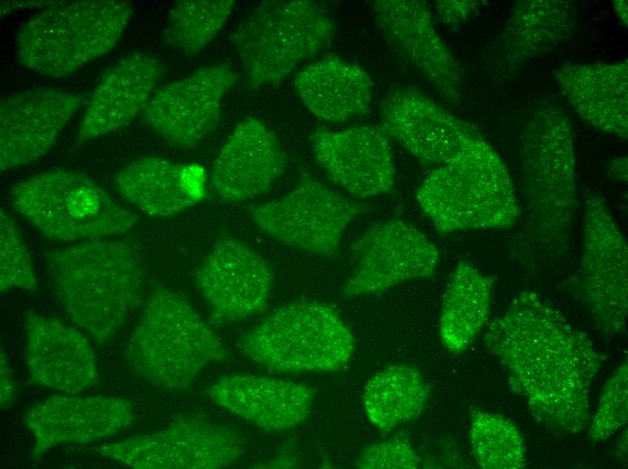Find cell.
I'll use <instances>...</instances> for the list:
<instances>
[{
    "mask_svg": "<svg viewBox=\"0 0 628 469\" xmlns=\"http://www.w3.org/2000/svg\"><path fill=\"white\" fill-rule=\"evenodd\" d=\"M484 342L538 422L564 434L587 428L602 356L559 310L534 291H521L489 325Z\"/></svg>",
    "mask_w": 628,
    "mask_h": 469,
    "instance_id": "cell-1",
    "label": "cell"
},
{
    "mask_svg": "<svg viewBox=\"0 0 628 469\" xmlns=\"http://www.w3.org/2000/svg\"><path fill=\"white\" fill-rule=\"evenodd\" d=\"M519 161L523 243L559 255L568 249L578 189L573 123L555 96L541 94L529 106Z\"/></svg>",
    "mask_w": 628,
    "mask_h": 469,
    "instance_id": "cell-2",
    "label": "cell"
},
{
    "mask_svg": "<svg viewBox=\"0 0 628 469\" xmlns=\"http://www.w3.org/2000/svg\"><path fill=\"white\" fill-rule=\"evenodd\" d=\"M55 298L72 323L97 343L110 342L143 303L144 270L126 240H91L45 256Z\"/></svg>",
    "mask_w": 628,
    "mask_h": 469,
    "instance_id": "cell-3",
    "label": "cell"
},
{
    "mask_svg": "<svg viewBox=\"0 0 628 469\" xmlns=\"http://www.w3.org/2000/svg\"><path fill=\"white\" fill-rule=\"evenodd\" d=\"M416 200L440 234L508 228L522 212L506 164L483 135L432 170Z\"/></svg>",
    "mask_w": 628,
    "mask_h": 469,
    "instance_id": "cell-4",
    "label": "cell"
},
{
    "mask_svg": "<svg viewBox=\"0 0 628 469\" xmlns=\"http://www.w3.org/2000/svg\"><path fill=\"white\" fill-rule=\"evenodd\" d=\"M226 356L220 338L188 300L163 287L147 299L125 350L137 376L173 391L188 389L204 368Z\"/></svg>",
    "mask_w": 628,
    "mask_h": 469,
    "instance_id": "cell-5",
    "label": "cell"
},
{
    "mask_svg": "<svg viewBox=\"0 0 628 469\" xmlns=\"http://www.w3.org/2000/svg\"><path fill=\"white\" fill-rule=\"evenodd\" d=\"M132 15V5L125 1H55L19 29L17 59L42 76H69L109 52Z\"/></svg>",
    "mask_w": 628,
    "mask_h": 469,
    "instance_id": "cell-6",
    "label": "cell"
},
{
    "mask_svg": "<svg viewBox=\"0 0 628 469\" xmlns=\"http://www.w3.org/2000/svg\"><path fill=\"white\" fill-rule=\"evenodd\" d=\"M335 23L328 10L307 0L258 4L230 34L249 87L281 82L331 41Z\"/></svg>",
    "mask_w": 628,
    "mask_h": 469,
    "instance_id": "cell-7",
    "label": "cell"
},
{
    "mask_svg": "<svg viewBox=\"0 0 628 469\" xmlns=\"http://www.w3.org/2000/svg\"><path fill=\"white\" fill-rule=\"evenodd\" d=\"M239 347L274 372H333L351 359L355 337L331 306L299 300L275 309L245 333Z\"/></svg>",
    "mask_w": 628,
    "mask_h": 469,
    "instance_id": "cell-8",
    "label": "cell"
},
{
    "mask_svg": "<svg viewBox=\"0 0 628 469\" xmlns=\"http://www.w3.org/2000/svg\"><path fill=\"white\" fill-rule=\"evenodd\" d=\"M14 208L45 237L91 241L130 230L138 216L82 173L51 170L16 183Z\"/></svg>",
    "mask_w": 628,
    "mask_h": 469,
    "instance_id": "cell-9",
    "label": "cell"
},
{
    "mask_svg": "<svg viewBox=\"0 0 628 469\" xmlns=\"http://www.w3.org/2000/svg\"><path fill=\"white\" fill-rule=\"evenodd\" d=\"M584 207L581 260L565 288L584 306L598 331L622 335L628 311L627 243L599 191H586Z\"/></svg>",
    "mask_w": 628,
    "mask_h": 469,
    "instance_id": "cell-10",
    "label": "cell"
},
{
    "mask_svg": "<svg viewBox=\"0 0 628 469\" xmlns=\"http://www.w3.org/2000/svg\"><path fill=\"white\" fill-rule=\"evenodd\" d=\"M97 451L135 469H218L240 460L245 444L228 426L186 415L163 429L104 445Z\"/></svg>",
    "mask_w": 628,
    "mask_h": 469,
    "instance_id": "cell-11",
    "label": "cell"
},
{
    "mask_svg": "<svg viewBox=\"0 0 628 469\" xmlns=\"http://www.w3.org/2000/svg\"><path fill=\"white\" fill-rule=\"evenodd\" d=\"M362 211L361 203L302 171L294 189L279 199L253 207L251 216L263 233L281 243L333 257L346 228Z\"/></svg>",
    "mask_w": 628,
    "mask_h": 469,
    "instance_id": "cell-12",
    "label": "cell"
},
{
    "mask_svg": "<svg viewBox=\"0 0 628 469\" xmlns=\"http://www.w3.org/2000/svg\"><path fill=\"white\" fill-rule=\"evenodd\" d=\"M237 80L228 64L199 68L158 88L143 112V122L170 144L193 147L219 125L222 100Z\"/></svg>",
    "mask_w": 628,
    "mask_h": 469,
    "instance_id": "cell-13",
    "label": "cell"
},
{
    "mask_svg": "<svg viewBox=\"0 0 628 469\" xmlns=\"http://www.w3.org/2000/svg\"><path fill=\"white\" fill-rule=\"evenodd\" d=\"M577 17L575 6L565 0L515 3L499 33L483 51V65L491 81L510 84L529 62L571 40Z\"/></svg>",
    "mask_w": 628,
    "mask_h": 469,
    "instance_id": "cell-14",
    "label": "cell"
},
{
    "mask_svg": "<svg viewBox=\"0 0 628 469\" xmlns=\"http://www.w3.org/2000/svg\"><path fill=\"white\" fill-rule=\"evenodd\" d=\"M356 265L344 285L346 297L384 291L402 282L429 278L439 253L420 231L402 220L373 225L352 244Z\"/></svg>",
    "mask_w": 628,
    "mask_h": 469,
    "instance_id": "cell-15",
    "label": "cell"
},
{
    "mask_svg": "<svg viewBox=\"0 0 628 469\" xmlns=\"http://www.w3.org/2000/svg\"><path fill=\"white\" fill-rule=\"evenodd\" d=\"M195 285L216 324L246 319L267 307L273 284L272 265L247 244L217 241L197 269Z\"/></svg>",
    "mask_w": 628,
    "mask_h": 469,
    "instance_id": "cell-16",
    "label": "cell"
},
{
    "mask_svg": "<svg viewBox=\"0 0 628 469\" xmlns=\"http://www.w3.org/2000/svg\"><path fill=\"white\" fill-rule=\"evenodd\" d=\"M374 18L389 44L448 102L463 93L460 63L438 33L430 9L421 0L373 3Z\"/></svg>",
    "mask_w": 628,
    "mask_h": 469,
    "instance_id": "cell-17",
    "label": "cell"
},
{
    "mask_svg": "<svg viewBox=\"0 0 628 469\" xmlns=\"http://www.w3.org/2000/svg\"><path fill=\"white\" fill-rule=\"evenodd\" d=\"M381 122L391 139L427 166L443 165L466 141L482 135L473 124L411 87L393 88L385 96Z\"/></svg>",
    "mask_w": 628,
    "mask_h": 469,
    "instance_id": "cell-18",
    "label": "cell"
},
{
    "mask_svg": "<svg viewBox=\"0 0 628 469\" xmlns=\"http://www.w3.org/2000/svg\"><path fill=\"white\" fill-rule=\"evenodd\" d=\"M310 144L317 163L350 195L366 198L392 189L391 138L381 126L318 128L310 135Z\"/></svg>",
    "mask_w": 628,
    "mask_h": 469,
    "instance_id": "cell-19",
    "label": "cell"
},
{
    "mask_svg": "<svg viewBox=\"0 0 628 469\" xmlns=\"http://www.w3.org/2000/svg\"><path fill=\"white\" fill-rule=\"evenodd\" d=\"M132 403L124 398L53 395L29 408L23 422L32 437L31 455L44 454L64 444H82L112 437L134 421Z\"/></svg>",
    "mask_w": 628,
    "mask_h": 469,
    "instance_id": "cell-20",
    "label": "cell"
},
{
    "mask_svg": "<svg viewBox=\"0 0 628 469\" xmlns=\"http://www.w3.org/2000/svg\"><path fill=\"white\" fill-rule=\"evenodd\" d=\"M83 97L54 87L11 94L0 103V168L27 165L43 156L79 108Z\"/></svg>",
    "mask_w": 628,
    "mask_h": 469,
    "instance_id": "cell-21",
    "label": "cell"
},
{
    "mask_svg": "<svg viewBox=\"0 0 628 469\" xmlns=\"http://www.w3.org/2000/svg\"><path fill=\"white\" fill-rule=\"evenodd\" d=\"M23 320L30 384L75 394L97 383L96 354L79 330L31 309Z\"/></svg>",
    "mask_w": 628,
    "mask_h": 469,
    "instance_id": "cell-22",
    "label": "cell"
},
{
    "mask_svg": "<svg viewBox=\"0 0 628 469\" xmlns=\"http://www.w3.org/2000/svg\"><path fill=\"white\" fill-rule=\"evenodd\" d=\"M286 166L287 157L276 135L250 117L236 127L217 153L211 186L226 202L252 199L269 190Z\"/></svg>",
    "mask_w": 628,
    "mask_h": 469,
    "instance_id": "cell-23",
    "label": "cell"
},
{
    "mask_svg": "<svg viewBox=\"0 0 628 469\" xmlns=\"http://www.w3.org/2000/svg\"><path fill=\"white\" fill-rule=\"evenodd\" d=\"M164 64L152 54L134 51L114 63L92 93L78 128L86 142L117 131L143 112L164 75Z\"/></svg>",
    "mask_w": 628,
    "mask_h": 469,
    "instance_id": "cell-24",
    "label": "cell"
},
{
    "mask_svg": "<svg viewBox=\"0 0 628 469\" xmlns=\"http://www.w3.org/2000/svg\"><path fill=\"white\" fill-rule=\"evenodd\" d=\"M206 393L220 408L270 432L303 423L314 400V390L309 386L249 373L223 376Z\"/></svg>",
    "mask_w": 628,
    "mask_h": 469,
    "instance_id": "cell-25",
    "label": "cell"
},
{
    "mask_svg": "<svg viewBox=\"0 0 628 469\" xmlns=\"http://www.w3.org/2000/svg\"><path fill=\"white\" fill-rule=\"evenodd\" d=\"M554 78L566 102L588 126L627 139L628 62L565 63Z\"/></svg>",
    "mask_w": 628,
    "mask_h": 469,
    "instance_id": "cell-26",
    "label": "cell"
},
{
    "mask_svg": "<svg viewBox=\"0 0 628 469\" xmlns=\"http://www.w3.org/2000/svg\"><path fill=\"white\" fill-rule=\"evenodd\" d=\"M115 183L128 202L153 216L178 214L205 197L201 168L155 156L131 161L118 171Z\"/></svg>",
    "mask_w": 628,
    "mask_h": 469,
    "instance_id": "cell-27",
    "label": "cell"
},
{
    "mask_svg": "<svg viewBox=\"0 0 628 469\" xmlns=\"http://www.w3.org/2000/svg\"><path fill=\"white\" fill-rule=\"evenodd\" d=\"M293 85L308 110L326 122H346L370 110L373 82L369 74L337 55L305 67L296 74Z\"/></svg>",
    "mask_w": 628,
    "mask_h": 469,
    "instance_id": "cell-28",
    "label": "cell"
},
{
    "mask_svg": "<svg viewBox=\"0 0 628 469\" xmlns=\"http://www.w3.org/2000/svg\"><path fill=\"white\" fill-rule=\"evenodd\" d=\"M494 278L472 264L458 262L442 297L439 336L452 354L463 353L485 326Z\"/></svg>",
    "mask_w": 628,
    "mask_h": 469,
    "instance_id": "cell-29",
    "label": "cell"
},
{
    "mask_svg": "<svg viewBox=\"0 0 628 469\" xmlns=\"http://www.w3.org/2000/svg\"><path fill=\"white\" fill-rule=\"evenodd\" d=\"M429 398V387L419 370L392 365L375 373L365 384L363 404L370 422L381 432L420 416Z\"/></svg>",
    "mask_w": 628,
    "mask_h": 469,
    "instance_id": "cell-30",
    "label": "cell"
},
{
    "mask_svg": "<svg viewBox=\"0 0 628 469\" xmlns=\"http://www.w3.org/2000/svg\"><path fill=\"white\" fill-rule=\"evenodd\" d=\"M234 0H183L171 8L163 42L187 55L201 51L226 23Z\"/></svg>",
    "mask_w": 628,
    "mask_h": 469,
    "instance_id": "cell-31",
    "label": "cell"
},
{
    "mask_svg": "<svg viewBox=\"0 0 628 469\" xmlns=\"http://www.w3.org/2000/svg\"><path fill=\"white\" fill-rule=\"evenodd\" d=\"M469 438L475 459L482 468L521 469L527 464L522 436L503 415L473 409Z\"/></svg>",
    "mask_w": 628,
    "mask_h": 469,
    "instance_id": "cell-32",
    "label": "cell"
},
{
    "mask_svg": "<svg viewBox=\"0 0 628 469\" xmlns=\"http://www.w3.org/2000/svg\"><path fill=\"white\" fill-rule=\"evenodd\" d=\"M37 280L27 245L12 216L0 213V290H37Z\"/></svg>",
    "mask_w": 628,
    "mask_h": 469,
    "instance_id": "cell-33",
    "label": "cell"
},
{
    "mask_svg": "<svg viewBox=\"0 0 628 469\" xmlns=\"http://www.w3.org/2000/svg\"><path fill=\"white\" fill-rule=\"evenodd\" d=\"M628 366L623 363L605 382L588 435L593 442L605 441L627 423Z\"/></svg>",
    "mask_w": 628,
    "mask_h": 469,
    "instance_id": "cell-34",
    "label": "cell"
},
{
    "mask_svg": "<svg viewBox=\"0 0 628 469\" xmlns=\"http://www.w3.org/2000/svg\"><path fill=\"white\" fill-rule=\"evenodd\" d=\"M420 465V455L402 435L367 446L356 463L364 469H416Z\"/></svg>",
    "mask_w": 628,
    "mask_h": 469,
    "instance_id": "cell-35",
    "label": "cell"
},
{
    "mask_svg": "<svg viewBox=\"0 0 628 469\" xmlns=\"http://www.w3.org/2000/svg\"><path fill=\"white\" fill-rule=\"evenodd\" d=\"M480 5L479 1H437L436 12L439 21L449 27H456L466 21Z\"/></svg>",
    "mask_w": 628,
    "mask_h": 469,
    "instance_id": "cell-36",
    "label": "cell"
},
{
    "mask_svg": "<svg viewBox=\"0 0 628 469\" xmlns=\"http://www.w3.org/2000/svg\"><path fill=\"white\" fill-rule=\"evenodd\" d=\"M0 361L1 409H6L14 400L15 384L12 370L9 366L8 358L3 351H1Z\"/></svg>",
    "mask_w": 628,
    "mask_h": 469,
    "instance_id": "cell-37",
    "label": "cell"
},
{
    "mask_svg": "<svg viewBox=\"0 0 628 469\" xmlns=\"http://www.w3.org/2000/svg\"><path fill=\"white\" fill-rule=\"evenodd\" d=\"M55 1H2L0 4L1 16L9 13L29 7H41L42 9L54 4Z\"/></svg>",
    "mask_w": 628,
    "mask_h": 469,
    "instance_id": "cell-38",
    "label": "cell"
},
{
    "mask_svg": "<svg viewBox=\"0 0 628 469\" xmlns=\"http://www.w3.org/2000/svg\"><path fill=\"white\" fill-rule=\"evenodd\" d=\"M609 176L619 181H627V157H618L613 160L608 167Z\"/></svg>",
    "mask_w": 628,
    "mask_h": 469,
    "instance_id": "cell-39",
    "label": "cell"
},
{
    "mask_svg": "<svg viewBox=\"0 0 628 469\" xmlns=\"http://www.w3.org/2000/svg\"><path fill=\"white\" fill-rule=\"evenodd\" d=\"M614 9L621 20L623 24L627 26V1L626 0H616L613 1Z\"/></svg>",
    "mask_w": 628,
    "mask_h": 469,
    "instance_id": "cell-40",
    "label": "cell"
}]
</instances>
